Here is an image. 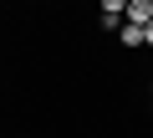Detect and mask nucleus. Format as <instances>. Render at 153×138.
I'll return each instance as SVG.
<instances>
[{"label":"nucleus","instance_id":"5","mask_svg":"<svg viewBox=\"0 0 153 138\" xmlns=\"http://www.w3.org/2000/svg\"><path fill=\"white\" fill-rule=\"evenodd\" d=\"M148 92H153V82H148Z\"/></svg>","mask_w":153,"mask_h":138},{"label":"nucleus","instance_id":"1","mask_svg":"<svg viewBox=\"0 0 153 138\" xmlns=\"http://www.w3.org/2000/svg\"><path fill=\"white\" fill-rule=\"evenodd\" d=\"M112 41H117V46H128V51H138V46H148V31H143V26H133V21H123Z\"/></svg>","mask_w":153,"mask_h":138},{"label":"nucleus","instance_id":"4","mask_svg":"<svg viewBox=\"0 0 153 138\" xmlns=\"http://www.w3.org/2000/svg\"><path fill=\"white\" fill-rule=\"evenodd\" d=\"M148 46H153V26H148Z\"/></svg>","mask_w":153,"mask_h":138},{"label":"nucleus","instance_id":"2","mask_svg":"<svg viewBox=\"0 0 153 138\" xmlns=\"http://www.w3.org/2000/svg\"><path fill=\"white\" fill-rule=\"evenodd\" d=\"M123 21H133V26L148 31V26H153V0H128V16H123Z\"/></svg>","mask_w":153,"mask_h":138},{"label":"nucleus","instance_id":"3","mask_svg":"<svg viewBox=\"0 0 153 138\" xmlns=\"http://www.w3.org/2000/svg\"><path fill=\"white\" fill-rule=\"evenodd\" d=\"M97 5H102V16H112V21L128 16V0H97Z\"/></svg>","mask_w":153,"mask_h":138}]
</instances>
